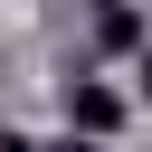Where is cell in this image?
Masks as SVG:
<instances>
[{
  "mask_svg": "<svg viewBox=\"0 0 152 152\" xmlns=\"http://www.w3.org/2000/svg\"><path fill=\"white\" fill-rule=\"evenodd\" d=\"M114 124H124V95H114V86H86V76H76V86H66V133H95V142H104Z\"/></svg>",
  "mask_w": 152,
  "mask_h": 152,
  "instance_id": "cell-1",
  "label": "cell"
},
{
  "mask_svg": "<svg viewBox=\"0 0 152 152\" xmlns=\"http://www.w3.org/2000/svg\"><path fill=\"white\" fill-rule=\"evenodd\" d=\"M57 152H95V133H66V142H57Z\"/></svg>",
  "mask_w": 152,
  "mask_h": 152,
  "instance_id": "cell-2",
  "label": "cell"
},
{
  "mask_svg": "<svg viewBox=\"0 0 152 152\" xmlns=\"http://www.w3.org/2000/svg\"><path fill=\"white\" fill-rule=\"evenodd\" d=\"M0 152H38V142H19V133H0Z\"/></svg>",
  "mask_w": 152,
  "mask_h": 152,
  "instance_id": "cell-3",
  "label": "cell"
},
{
  "mask_svg": "<svg viewBox=\"0 0 152 152\" xmlns=\"http://www.w3.org/2000/svg\"><path fill=\"white\" fill-rule=\"evenodd\" d=\"M142 95H152V57H142Z\"/></svg>",
  "mask_w": 152,
  "mask_h": 152,
  "instance_id": "cell-4",
  "label": "cell"
},
{
  "mask_svg": "<svg viewBox=\"0 0 152 152\" xmlns=\"http://www.w3.org/2000/svg\"><path fill=\"white\" fill-rule=\"evenodd\" d=\"M104 10H124V0H104Z\"/></svg>",
  "mask_w": 152,
  "mask_h": 152,
  "instance_id": "cell-5",
  "label": "cell"
}]
</instances>
